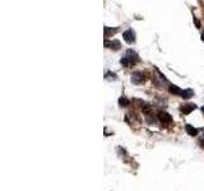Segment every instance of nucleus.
Returning a JSON list of instances; mask_svg holds the SVG:
<instances>
[{
  "mask_svg": "<svg viewBox=\"0 0 204 191\" xmlns=\"http://www.w3.org/2000/svg\"><path fill=\"white\" fill-rule=\"evenodd\" d=\"M120 64H121L123 66H125V68H129V66H130V63H129V61H128V59H126V57H125V56H124V57H123V59L120 60Z\"/></svg>",
  "mask_w": 204,
  "mask_h": 191,
  "instance_id": "obj_12",
  "label": "nucleus"
},
{
  "mask_svg": "<svg viewBox=\"0 0 204 191\" xmlns=\"http://www.w3.org/2000/svg\"><path fill=\"white\" fill-rule=\"evenodd\" d=\"M125 57L128 59V61L130 63V65H132V64H135V63H139V61H140V57H139V55H138L135 51H133L132 49H129V50L126 51V54H125Z\"/></svg>",
  "mask_w": 204,
  "mask_h": 191,
  "instance_id": "obj_1",
  "label": "nucleus"
},
{
  "mask_svg": "<svg viewBox=\"0 0 204 191\" xmlns=\"http://www.w3.org/2000/svg\"><path fill=\"white\" fill-rule=\"evenodd\" d=\"M119 105H120V107H128L129 105H130V102H129V100L126 97L121 96L120 100H119Z\"/></svg>",
  "mask_w": 204,
  "mask_h": 191,
  "instance_id": "obj_10",
  "label": "nucleus"
},
{
  "mask_svg": "<svg viewBox=\"0 0 204 191\" xmlns=\"http://www.w3.org/2000/svg\"><path fill=\"white\" fill-rule=\"evenodd\" d=\"M194 22H195V24H196V27L199 28V27H200V23H199V21H198V19H196L195 17H194Z\"/></svg>",
  "mask_w": 204,
  "mask_h": 191,
  "instance_id": "obj_13",
  "label": "nucleus"
},
{
  "mask_svg": "<svg viewBox=\"0 0 204 191\" xmlns=\"http://www.w3.org/2000/svg\"><path fill=\"white\" fill-rule=\"evenodd\" d=\"M169 90L171 94H175V96H181V93H182V89H180L177 85H174V84H170Z\"/></svg>",
  "mask_w": 204,
  "mask_h": 191,
  "instance_id": "obj_7",
  "label": "nucleus"
},
{
  "mask_svg": "<svg viewBox=\"0 0 204 191\" xmlns=\"http://www.w3.org/2000/svg\"><path fill=\"white\" fill-rule=\"evenodd\" d=\"M181 97L185 98V100L191 98V97H194V92H193L191 89H184L182 93H181Z\"/></svg>",
  "mask_w": 204,
  "mask_h": 191,
  "instance_id": "obj_9",
  "label": "nucleus"
},
{
  "mask_svg": "<svg viewBox=\"0 0 204 191\" xmlns=\"http://www.w3.org/2000/svg\"><path fill=\"white\" fill-rule=\"evenodd\" d=\"M144 82H145V76L142 71H134L132 74V83L133 84L139 85V84H143Z\"/></svg>",
  "mask_w": 204,
  "mask_h": 191,
  "instance_id": "obj_3",
  "label": "nucleus"
},
{
  "mask_svg": "<svg viewBox=\"0 0 204 191\" xmlns=\"http://www.w3.org/2000/svg\"><path fill=\"white\" fill-rule=\"evenodd\" d=\"M201 112H203V113H204V107H201Z\"/></svg>",
  "mask_w": 204,
  "mask_h": 191,
  "instance_id": "obj_16",
  "label": "nucleus"
},
{
  "mask_svg": "<svg viewBox=\"0 0 204 191\" xmlns=\"http://www.w3.org/2000/svg\"><path fill=\"white\" fill-rule=\"evenodd\" d=\"M123 38L128 44H134L135 42V32L132 28H129L123 33Z\"/></svg>",
  "mask_w": 204,
  "mask_h": 191,
  "instance_id": "obj_4",
  "label": "nucleus"
},
{
  "mask_svg": "<svg viewBox=\"0 0 204 191\" xmlns=\"http://www.w3.org/2000/svg\"><path fill=\"white\" fill-rule=\"evenodd\" d=\"M105 79H107V80H116V79H118V76H116L115 73L106 71V74H105Z\"/></svg>",
  "mask_w": 204,
  "mask_h": 191,
  "instance_id": "obj_11",
  "label": "nucleus"
},
{
  "mask_svg": "<svg viewBox=\"0 0 204 191\" xmlns=\"http://www.w3.org/2000/svg\"><path fill=\"white\" fill-rule=\"evenodd\" d=\"M157 117L158 120L163 124V125H171L172 124V117H171V115H169L167 112H165V111H160L157 113Z\"/></svg>",
  "mask_w": 204,
  "mask_h": 191,
  "instance_id": "obj_2",
  "label": "nucleus"
},
{
  "mask_svg": "<svg viewBox=\"0 0 204 191\" xmlns=\"http://www.w3.org/2000/svg\"><path fill=\"white\" fill-rule=\"evenodd\" d=\"M195 108H196V106H195L194 103H186V105L180 106V111H181L182 113H185V115H188V113L193 112Z\"/></svg>",
  "mask_w": 204,
  "mask_h": 191,
  "instance_id": "obj_5",
  "label": "nucleus"
},
{
  "mask_svg": "<svg viewBox=\"0 0 204 191\" xmlns=\"http://www.w3.org/2000/svg\"><path fill=\"white\" fill-rule=\"evenodd\" d=\"M105 46L108 47V49H114V50H119L120 49V41H108V40H105Z\"/></svg>",
  "mask_w": 204,
  "mask_h": 191,
  "instance_id": "obj_6",
  "label": "nucleus"
},
{
  "mask_svg": "<svg viewBox=\"0 0 204 191\" xmlns=\"http://www.w3.org/2000/svg\"><path fill=\"white\" fill-rule=\"evenodd\" d=\"M201 143H204V132H203V135H201Z\"/></svg>",
  "mask_w": 204,
  "mask_h": 191,
  "instance_id": "obj_15",
  "label": "nucleus"
},
{
  "mask_svg": "<svg viewBox=\"0 0 204 191\" xmlns=\"http://www.w3.org/2000/svg\"><path fill=\"white\" fill-rule=\"evenodd\" d=\"M185 130H186V132L189 134L190 137H195L196 134H198V129H195L194 126H191V125H185Z\"/></svg>",
  "mask_w": 204,
  "mask_h": 191,
  "instance_id": "obj_8",
  "label": "nucleus"
},
{
  "mask_svg": "<svg viewBox=\"0 0 204 191\" xmlns=\"http://www.w3.org/2000/svg\"><path fill=\"white\" fill-rule=\"evenodd\" d=\"M201 41H203V42H204V31H203V32H201Z\"/></svg>",
  "mask_w": 204,
  "mask_h": 191,
  "instance_id": "obj_14",
  "label": "nucleus"
}]
</instances>
